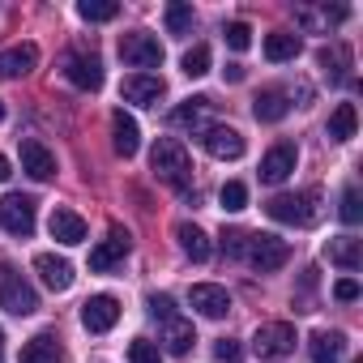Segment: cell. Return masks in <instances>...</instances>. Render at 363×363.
<instances>
[{"mask_svg": "<svg viewBox=\"0 0 363 363\" xmlns=\"http://www.w3.org/2000/svg\"><path fill=\"white\" fill-rule=\"evenodd\" d=\"M320 189H303V193H278L269 206H265V214L274 218V223H286V227H312L316 218H320Z\"/></svg>", "mask_w": 363, "mask_h": 363, "instance_id": "6da1fadb", "label": "cell"}, {"mask_svg": "<svg viewBox=\"0 0 363 363\" xmlns=\"http://www.w3.org/2000/svg\"><path fill=\"white\" fill-rule=\"evenodd\" d=\"M150 167L158 171V179H167L171 189H184L189 179H193V158H189V150L179 145L175 137H158V141H154Z\"/></svg>", "mask_w": 363, "mask_h": 363, "instance_id": "7a4b0ae2", "label": "cell"}, {"mask_svg": "<svg viewBox=\"0 0 363 363\" xmlns=\"http://www.w3.org/2000/svg\"><path fill=\"white\" fill-rule=\"evenodd\" d=\"M244 261H248L252 269H261V274H274V269H282V265L291 261V244L278 240V235H269V231H257V235H248V244H244Z\"/></svg>", "mask_w": 363, "mask_h": 363, "instance_id": "3957f363", "label": "cell"}, {"mask_svg": "<svg viewBox=\"0 0 363 363\" xmlns=\"http://www.w3.org/2000/svg\"><path fill=\"white\" fill-rule=\"evenodd\" d=\"M0 308H5L9 316H35L39 312V295L35 286L22 278V274H0Z\"/></svg>", "mask_w": 363, "mask_h": 363, "instance_id": "277c9868", "label": "cell"}, {"mask_svg": "<svg viewBox=\"0 0 363 363\" xmlns=\"http://www.w3.org/2000/svg\"><path fill=\"white\" fill-rule=\"evenodd\" d=\"M291 350H295V325H286V320H269L252 333V354L257 359H282Z\"/></svg>", "mask_w": 363, "mask_h": 363, "instance_id": "5b68a950", "label": "cell"}, {"mask_svg": "<svg viewBox=\"0 0 363 363\" xmlns=\"http://www.w3.org/2000/svg\"><path fill=\"white\" fill-rule=\"evenodd\" d=\"M120 60L133 65V69H158L162 65V43L145 30H133L120 39Z\"/></svg>", "mask_w": 363, "mask_h": 363, "instance_id": "8992f818", "label": "cell"}, {"mask_svg": "<svg viewBox=\"0 0 363 363\" xmlns=\"http://www.w3.org/2000/svg\"><path fill=\"white\" fill-rule=\"evenodd\" d=\"M0 227H5L9 235H30L35 231V197L26 193H9L5 201H0Z\"/></svg>", "mask_w": 363, "mask_h": 363, "instance_id": "52a82bcc", "label": "cell"}, {"mask_svg": "<svg viewBox=\"0 0 363 363\" xmlns=\"http://www.w3.org/2000/svg\"><path fill=\"white\" fill-rule=\"evenodd\" d=\"M201 145H206V154L218 158V162H235V158H244V137H240L231 124H210V128L201 133Z\"/></svg>", "mask_w": 363, "mask_h": 363, "instance_id": "ba28073f", "label": "cell"}, {"mask_svg": "<svg viewBox=\"0 0 363 363\" xmlns=\"http://www.w3.org/2000/svg\"><path fill=\"white\" fill-rule=\"evenodd\" d=\"M189 303H193V312L206 316V320H223V316L231 312V295H227V286H218V282H197V286L189 291Z\"/></svg>", "mask_w": 363, "mask_h": 363, "instance_id": "9c48e42d", "label": "cell"}, {"mask_svg": "<svg viewBox=\"0 0 363 363\" xmlns=\"http://www.w3.org/2000/svg\"><path fill=\"white\" fill-rule=\"evenodd\" d=\"M65 77L77 90H99L103 86V60L94 52H69L65 56Z\"/></svg>", "mask_w": 363, "mask_h": 363, "instance_id": "30bf717a", "label": "cell"}, {"mask_svg": "<svg viewBox=\"0 0 363 363\" xmlns=\"http://www.w3.org/2000/svg\"><path fill=\"white\" fill-rule=\"evenodd\" d=\"M128 248H133V244H128V231H124V227H111V231H107V240L90 252V269H94V274L116 269V265L128 257Z\"/></svg>", "mask_w": 363, "mask_h": 363, "instance_id": "8fae6325", "label": "cell"}, {"mask_svg": "<svg viewBox=\"0 0 363 363\" xmlns=\"http://www.w3.org/2000/svg\"><path fill=\"white\" fill-rule=\"evenodd\" d=\"M116 320H120V299L116 295H94V299L82 303V325L90 333H107Z\"/></svg>", "mask_w": 363, "mask_h": 363, "instance_id": "7c38bea8", "label": "cell"}, {"mask_svg": "<svg viewBox=\"0 0 363 363\" xmlns=\"http://www.w3.org/2000/svg\"><path fill=\"white\" fill-rule=\"evenodd\" d=\"M295 162H299V150H295L291 141H278V145L261 158V179H265V184H282V179L295 171Z\"/></svg>", "mask_w": 363, "mask_h": 363, "instance_id": "4fadbf2b", "label": "cell"}, {"mask_svg": "<svg viewBox=\"0 0 363 363\" xmlns=\"http://www.w3.org/2000/svg\"><path fill=\"white\" fill-rule=\"evenodd\" d=\"M22 171L43 184V179H52V175H56V154H52L43 141L26 137V141H22Z\"/></svg>", "mask_w": 363, "mask_h": 363, "instance_id": "5bb4252c", "label": "cell"}, {"mask_svg": "<svg viewBox=\"0 0 363 363\" xmlns=\"http://www.w3.org/2000/svg\"><path fill=\"white\" fill-rule=\"evenodd\" d=\"M120 94H124L128 103H137V107H158V99L167 94V86H162V77H150V73H133V77H124Z\"/></svg>", "mask_w": 363, "mask_h": 363, "instance_id": "9a60e30c", "label": "cell"}, {"mask_svg": "<svg viewBox=\"0 0 363 363\" xmlns=\"http://www.w3.org/2000/svg\"><path fill=\"white\" fill-rule=\"evenodd\" d=\"M48 231H52V240H56V244L73 248V244H82V240H86V218H82V214H73V210H65V206H56V210H52Z\"/></svg>", "mask_w": 363, "mask_h": 363, "instance_id": "2e32d148", "label": "cell"}, {"mask_svg": "<svg viewBox=\"0 0 363 363\" xmlns=\"http://www.w3.org/2000/svg\"><path fill=\"white\" fill-rule=\"evenodd\" d=\"M111 145H116V154H120V158H133V154H137V145H141V128H137V120H133L124 107L111 116Z\"/></svg>", "mask_w": 363, "mask_h": 363, "instance_id": "e0dca14e", "label": "cell"}, {"mask_svg": "<svg viewBox=\"0 0 363 363\" xmlns=\"http://www.w3.org/2000/svg\"><path fill=\"white\" fill-rule=\"evenodd\" d=\"M35 269H39L43 286H52V291H69L73 286V265L65 257H56V252H39L35 257Z\"/></svg>", "mask_w": 363, "mask_h": 363, "instance_id": "ac0fdd59", "label": "cell"}, {"mask_svg": "<svg viewBox=\"0 0 363 363\" xmlns=\"http://www.w3.org/2000/svg\"><path fill=\"white\" fill-rule=\"evenodd\" d=\"M308 354H312V363H342L346 337H342L337 329H316V333L308 337Z\"/></svg>", "mask_w": 363, "mask_h": 363, "instance_id": "d6986e66", "label": "cell"}, {"mask_svg": "<svg viewBox=\"0 0 363 363\" xmlns=\"http://www.w3.org/2000/svg\"><path fill=\"white\" fill-rule=\"evenodd\" d=\"M210 111H214V103L206 99V94H197V99H189V103H179L175 111H171V124L175 128H210Z\"/></svg>", "mask_w": 363, "mask_h": 363, "instance_id": "ffe728a7", "label": "cell"}, {"mask_svg": "<svg viewBox=\"0 0 363 363\" xmlns=\"http://www.w3.org/2000/svg\"><path fill=\"white\" fill-rule=\"evenodd\" d=\"M18 363H65V346H60L56 333H35L22 346V359Z\"/></svg>", "mask_w": 363, "mask_h": 363, "instance_id": "44dd1931", "label": "cell"}, {"mask_svg": "<svg viewBox=\"0 0 363 363\" xmlns=\"http://www.w3.org/2000/svg\"><path fill=\"white\" fill-rule=\"evenodd\" d=\"M39 65V48L35 43H18L9 52H0V77H26Z\"/></svg>", "mask_w": 363, "mask_h": 363, "instance_id": "7402d4cb", "label": "cell"}, {"mask_svg": "<svg viewBox=\"0 0 363 363\" xmlns=\"http://www.w3.org/2000/svg\"><path fill=\"white\" fill-rule=\"evenodd\" d=\"M286 111H291V94L286 90H261L257 103H252V116L261 124H278V120H286Z\"/></svg>", "mask_w": 363, "mask_h": 363, "instance_id": "603a6c76", "label": "cell"}, {"mask_svg": "<svg viewBox=\"0 0 363 363\" xmlns=\"http://www.w3.org/2000/svg\"><path fill=\"white\" fill-rule=\"evenodd\" d=\"M175 240H179V252L193 257L197 265L210 261V235H206L197 223H179V227H175Z\"/></svg>", "mask_w": 363, "mask_h": 363, "instance_id": "cb8c5ba5", "label": "cell"}, {"mask_svg": "<svg viewBox=\"0 0 363 363\" xmlns=\"http://www.w3.org/2000/svg\"><path fill=\"white\" fill-rule=\"evenodd\" d=\"M162 342H167V350H171V354H189V350H193V342H197L193 320H184V316L162 320Z\"/></svg>", "mask_w": 363, "mask_h": 363, "instance_id": "d4e9b609", "label": "cell"}, {"mask_svg": "<svg viewBox=\"0 0 363 363\" xmlns=\"http://www.w3.org/2000/svg\"><path fill=\"white\" fill-rule=\"evenodd\" d=\"M295 22L303 26V30H329V26H337V22H346V9L342 5H320V9H312V5H303V9H295Z\"/></svg>", "mask_w": 363, "mask_h": 363, "instance_id": "484cf974", "label": "cell"}, {"mask_svg": "<svg viewBox=\"0 0 363 363\" xmlns=\"http://www.w3.org/2000/svg\"><path fill=\"white\" fill-rule=\"evenodd\" d=\"M316 65L325 69V77H329L333 86L350 77V73H346V69H350V52H346L342 43H329V48H320V52H316Z\"/></svg>", "mask_w": 363, "mask_h": 363, "instance_id": "4316f807", "label": "cell"}, {"mask_svg": "<svg viewBox=\"0 0 363 363\" xmlns=\"http://www.w3.org/2000/svg\"><path fill=\"white\" fill-rule=\"evenodd\" d=\"M325 252H329V261H333V265H342L346 274H354V269H359V261H363V244H359L354 235H337V240H329V248H325Z\"/></svg>", "mask_w": 363, "mask_h": 363, "instance_id": "83f0119b", "label": "cell"}, {"mask_svg": "<svg viewBox=\"0 0 363 363\" xmlns=\"http://www.w3.org/2000/svg\"><path fill=\"white\" fill-rule=\"evenodd\" d=\"M265 56H269L274 65L295 60V56H299V35H291V30H274V35H265Z\"/></svg>", "mask_w": 363, "mask_h": 363, "instance_id": "f1b7e54d", "label": "cell"}, {"mask_svg": "<svg viewBox=\"0 0 363 363\" xmlns=\"http://www.w3.org/2000/svg\"><path fill=\"white\" fill-rule=\"evenodd\" d=\"M359 128V116H354V103H337L333 116H329V137L333 141H350Z\"/></svg>", "mask_w": 363, "mask_h": 363, "instance_id": "f546056e", "label": "cell"}, {"mask_svg": "<svg viewBox=\"0 0 363 363\" xmlns=\"http://www.w3.org/2000/svg\"><path fill=\"white\" fill-rule=\"evenodd\" d=\"M77 13H82L86 22H111V18L120 13V5H116V0H82Z\"/></svg>", "mask_w": 363, "mask_h": 363, "instance_id": "4dcf8cb0", "label": "cell"}, {"mask_svg": "<svg viewBox=\"0 0 363 363\" xmlns=\"http://www.w3.org/2000/svg\"><path fill=\"white\" fill-rule=\"evenodd\" d=\"M167 30L171 35H189L193 30V5H167Z\"/></svg>", "mask_w": 363, "mask_h": 363, "instance_id": "1f68e13d", "label": "cell"}, {"mask_svg": "<svg viewBox=\"0 0 363 363\" xmlns=\"http://www.w3.org/2000/svg\"><path fill=\"white\" fill-rule=\"evenodd\" d=\"M218 201H223V210H227V214H240V210L248 206V189L240 184V179H231V184H223Z\"/></svg>", "mask_w": 363, "mask_h": 363, "instance_id": "d6a6232c", "label": "cell"}, {"mask_svg": "<svg viewBox=\"0 0 363 363\" xmlns=\"http://www.w3.org/2000/svg\"><path fill=\"white\" fill-rule=\"evenodd\" d=\"M184 73H189V77H206V73H210V48H206V43H197V48L184 52Z\"/></svg>", "mask_w": 363, "mask_h": 363, "instance_id": "836d02e7", "label": "cell"}, {"mask_svg": "<svg viewBox=\"0 0 363 363\" xmlns=\"http://www.w3.org/2000/svg\"><path fill=\"white\" fill-rule=\"evenodd\" d=\"M337 214H342V223H346V227H354V223L363 218V201H359V189H354V184H346V193H342V206H337Z\"/></svg>", "mask_w": 363, "mask_h": 363, "instance_id": "e575fe53", "label": "cell"}, {"mask_svg": "<svg viewBox=\"0 0 363 363\" xmlns=\"http://www.w3.org/2000/svg\"><path fill=\"white\" fill-rule=\"evenodd\" d=\"M128 363H162L158 342H150V337H133V342H128Z\"/></svg>", "mask_w": 363, "mask_h": 363, "instance_id": "d590c367", "label": "cell"}, {"mask_svg": "<svg viewBox=\"0 0 363 363\" xmlns=\"http://www.w3.org/2000/svg\"><path fill=\"white\" fill-rule=\"evenodd\" d=\"M223 35H227V48H235V52H248V43H252V26L248 22H231Z\"/></svg>", "mask_w": 363, "mask_h": 363, "instance_id": "8d00e7d4", "label": "cell"}, {"mask_svg": "<svg viewBox=\"0 0 363 363\" xmlns=\"http://www.w3.org/2000/svg\"><path fill=\"white\" fill-rule=\"evenodd\" d=\"M145 303H150V316H154V320H171V316H179V312H175V299H171V295H158V291H154V295H150Z\"/></svg>", "mask_w": 363, "mask_h": 363, "instance_id": "74e56055", "label": "cell"}, {"mask_svg": "<svg viewBox=\"0 0 363 363\" xmlns=\"http://www.w3.org/2000/svg\"><path fill=\"white\" fill-rule=\"evenodd\" d=\"M333 295H337L342 303H354V299H359V282H354V278H342V282L333 286Z\"/></svg>", "mask_w": 363, "mask_h": 363, "instance_id": "f35d334b", "label": "cell"}, {"mask_svg": "<svg viewBox=\"0 0 363 363\" xmlns=\"http://www.w3.org/2000/svg\"><path fill=\"white\" fill-rule=\"evenodd\" d=\"M214 359H218V363H235V359H240V346H235L231 337H223V342L214 346Z\"/></svg>", "mask_w": 363, "mask_h": 363, "instance_id": "ab89813d", "label": "cell"}, {"mask_svg": "<svg viewBox=\"0 0 363 363\" xmlns=\"http://www.w3.org/2000/svg\"><path fill=\"white\" fill-rule=\"evenodd\" d=\"M223 77H227V82H244V65H227Z\"/></svg>", "mask_w": 363, "mask_h": 363, "instance_id": "60d3db41", "label": "cell"}, {"mask_svg": "<svg viewBox=\"0 0 363 363\" xmlns=\"http://www.w3.org/2000/svg\"><path fill=\"white\" fill-rule=\"evenodd\" d=\"M5 179H9V158L0 154V184H5Z\"/></svg>", "mask_w": 363, "mask_h": 363, "instance_id": "b9f144b4", "label": "cell"}, {"mask_svg": "<svg viewBox=\"0 0 363 363\" xmlns=\"http://www.w3.org/2000/svg\"><path fill=\"white\" fill-rule=\"evenodd\" d=\"M0 359H5V333H0Z\"/></svg>", "mask_w": 363, "mask_h": 363, "instance_id": "7bdbcfd3", "label": "cell"}, {"mask_svg": "<svg viewBox=\"0 0 363 363\" xmlns=\"http://www.w3.org/2000/svg\"><path fill=\"white\" fill-rule=\"evenodd\" d=\"M0 120H5V103H0Z\"/></svg>", "mask_w": 363, "mask_h": 363, "instance_id": "ee69618b", "label": "cell"}]
</instances>
